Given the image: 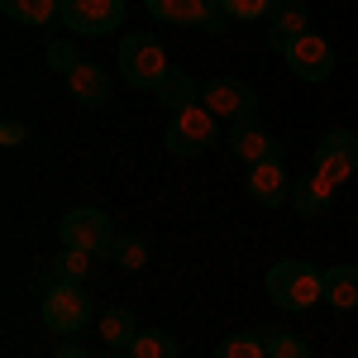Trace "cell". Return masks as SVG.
Listing matches in <instances>:
<instances>
[{"instance_id":"6da1fadb","label":"cell","mask_w":358,"mask_h":358,"mask_svg":"<svg viewBox=\"0 0 358 358\" xmlns=\"http://www.w3.org/2000/svg\"><path fill=\"white\" fill-rule=\"evenodd\" d=\"M268 296L277 310H310L315 301H325V273L301 263V258L273 263L268 268Z\"/></svg>"},{"instance_id":"7a4b0ae2","label":"cell","mask_w":358,"mask_h":358,"mask_svg":"<svg viewBox=\"0 0 358 358\" xmlns=\"http://www.w3.org/2000/svg\"><path fill=\"white\" fill-rule=\"evenodd\" d=\"M167 72H172V67H167V53H163V43H158L153 34H129V38L120 43V77L129 86L158 91Z\"/></svg>"},{"instance_id":"3957f363","label":"cell","mask_w":358,"mask_h":358,"mask_svg":"<svg viewBox=\"0 0 358 358\" xmlns=\"http://www.w3.org/2000/svg\"><path fill=\"white\" fill-rule=\"evenodd\" d=\"M163 143H167V153H177V158H196L210 143H220V120L206 110V106H187V110L172 115Z\"/></svg>"},{"instance_id":"277c9868","label":"cell","mask_w":358,"mask_h":358,"mask_svg":"<svg viewBox=\"0 0 358 358\" xmlns=\"http://www.w3.org/2000/svg\"><path fill=\"white\" fill-rule=\"evenodd\" d=\"M91 320V296L82 282H53L43 296V325L53 334H77Z\"/></svg>"},{"instance_id":"5b68a950","label":"cell","mask_w":358,"mask_h":358,"mask_svg":"<svg viewBox=\"0 0 358 358\" xmlns=\"http://www.w3.org/2000/svg\"><path fill=\"white\" fill-rule=\"evenodd\" d=\"M57 234H62V248H82V253H110V244H115L110 215H106V210H96V206L67 210L62 224H57Z\"/></svg>"},{"instance_id":"8992f818","label":"cell","mask_w":358,"mask_h":358,"mask_svg":"<svg viewBox=\"0 0 358 358\" xmlns=\"http://www.w3.org/2000/svg\"><path fill=\"white\" fill-rule=\"evenodd\" d=\"M201 106L215 115V120H234V124L258 120V96H253V86L234 82V77H210V82L201 86Z\"/></svg>"},{"instance_id":"52a82bcc","label":"cell","mask_w":358,"mask_h":358,"mask_svg":"<svg viewBox=\"0 0 358 358\" xmlns=\"http://www.w3.org/2000/svg\"><path fill=\"white\" fill-rule=\"evenodd\" d=\"M282 57H287V67L296 72V82H325L334 72V48L330 38H320V34H296V38H287L282 43Z\"/></svg>"},{"instance_id":"ba28073f","label":"cell","mask_w":358,"mask_h":358,"mask_svg":"<svg viewBox=\"0 0 358 358\" xmlns=\"http://www.w3.org/2000/svg\"><path fill=\"white\" fill-rule=\"evenodd\" d=\"M358 172V134L349 129H334L315 143V177L325 182V187H339V182H349Z\"/></svg>"},{"instance_id":"9c48e42d","label":"cell","mask_w":358,"mask_h":358,"mask_svg":"<svg viewBox=\"0 0 358 358\" xmlns=\"http://www.w3.org/2000/svg\"><path fill=\"white\" fill-rule=\"evenodd\" d=\"M124 20V0H62V29L72 34H110Z\"/></svg>"},{"instance_id":"30bf717a","label":"cell","mask_w":358,"mask_h":358,"mask_svg":"<svg viewBox=\"0 0 358 358\" xmlns=\"http://www.w3.org/2000/svg\"><path fill=\"white\" fill-rule=\"evenodd\" d=\"M143 5H148V15L163 20V24H201L206 34H220L224 29L220 0H143Z\"/></svg>"},{"instance_id":"8fae6325","label":"cell","mask_w":358,"mask_h":358,"mask_svg":"<svg viewBox=\"0 0 358 358\" xmlns=\"http://www.w3.org/2000/svg\"><path fill=\"white\" fill-rule=\"evenodd\" d=\"M248 196H253L258 206H282V201H292V177H287L282 158H263V163L248 167Z\"/></svg>"},{"instance_id":"7c38bea8","label":"cell","mask_w":358,"mask_h":358,"mask_svg":"<svg viewBox=\"0 0 358 358\" xmlns=\"http://www.w3.org/2000/svg\"><path fill=\"white\" fill-rule=\"evenodd\" d=\"M229 148H234V158L239 163H263V158H282V148L273 143V134L258 124V120H244V124H234V134H229Z\"/></svg>"},{"instance_id":"4fadbf2b","label":"cell","mask_w":358,"mask_h":358,"mask_svg":"<svg viewBox=\"0 0 358 358\" xmlns=\"http://www.w3.org/2000/svg\"><path fill=\"white\" fill-rule=\"evenodd\" d=\"M67 91L77 96V106H110V77L96 62H77L67 72Z\"/></svg>"},{"instance_id":"5bb4252c","label":"cell","mask_w":358,"mask_h":358,"mask_svg":"<svg viewBox=\"0 0 358 358\" xmlns=\"http://www.w3.org/2000/svg\"><path fill=\"white\" fill-rule=\"evenodd\" d=\"M153 96H158V106H167L172 115L187 110V106H201V86H196V77H187L182 67H172V72L163 77V86H158Z\"/></svg>"},{"instance_id":"9a60e30c","label":"cell","mask_w":358,"mask_h":358,"mask_svg":"<svg viewBox=\"0 0 358 358\" xmlns=\"http://www.w3.org/2000/svg\"><path fill=\"white\" fill-rule=\"evenodd\" d=\"M330 201H334V187H325L315 172L292 182V206H296V215H325Z\"/></svg>"},{"instance_id":"2e32d148","label":"cell","mask_w":358,"mask_h":358,"mask_svg":"<svg viewBox=\"0 0 358 358\" xmlns=\"http://www.w3.org/2000/svg\"><path fill=\"white\" fill-rule=\"evenodd\" d=\"M325 306H334V310H354L358 306V268H349V263L325 268Z\"/></svg>"},{"instance_id":"e0dca14e","label":"cell","mask_w":358,"mask_h":358,"mask_svg":"<svg viewBox=\"0 0 358 358\" xmlns=\"http://www.w3.org/2000/svg\"><path fill=\"white\" fill-rule=\"evenodd\" d=\"M268 34H273L277 48H282L287 38L306 34V0H277L273 15H268Z\"/></svg>"},{"instance_id":"ac0fdd59","label":"cell","mask_w":358,"mask_h":358,"mask_svg":"<svg viewBox=\"0 0 358 358\" xmlns=\"http://www.w3.org/2000/svg\"><path fill=\"white\" fill-rule=\"evenodd\" d=\"M0 10L15 20V24H53V20H62V0H0Z\"/></svg>"},{"instance_id":"d6986e66","label":"cell","mask_w":358,"mask_h":358,"mask_svg":"<svg viewBox=\"0 0 358 358\" xmlns=\"http://www.w3.org/2000/svg\"><path fill=\"white\" fill-rule=\"evenodd\" d=\"M134 334H138L134 310L115 306V310H106V315H101V339H106L110 349H129V344H134Z\"/></svg>"},{"instance_id":"ffe728a7","label":"cell","mask_w":358,"mask_h":358,"mask_svg":"<svg viewBox=\"0 0 358 358\" xmlns=\"http://www.w3.org/2000/svg\"><path fill=\"white\" fill-rule=\"evenodd\" d=\"M129 358H177L182 349H177V339L167 330H138L134 334V344L124 349Z\"/></svg>"},{"instance_id":"44dd1931","label":"cell","mask_w":358,"mask_h":358,"mask_svg":"<svg viewBox=\"0 0 358 358\" xmlns=\"http://www.w3.org/2000/svg\"><path fill=\"white\" fill-rule=\"evenodd\" d=\"M215 358H268V330H258V334H229L220 349H215Z\"/></svg>"},{"instance_id":"7402d4cb","label":"cell","mask_w":358,"mask_h":358,"mask_svg":"<svg viewBox=\"0 0 358 358\" xmlns=\"http://www.w3.org/2000/svg\"><path fill=\"white\" fill-rule=\"evenodd\" d=\"M91 277V253L82 248H62L53 258V282H86Z\"/></svg>"},{"instance_id":"603a6c76","label":"cell","mask_w":358,"mask_h":358,"mask_svg":"<svg viewBox=\"0 0 358 358\" xmlns=\"http://www.w3.org/2000/svg\"><path fill=\"white\" fill-rule=\"evenodd\" d=\"M110 258L120 263V268H143V263H148V248H143V239H138V234H115Z\"/></svg>"},{"instance_id":"cb8c5ba5","label":"cell","mask_w":358,"mask_h":358,"mask_svg":"<svg viewBox=\"0 0 358 358\" xmlns=\"http://www.w3.org/2000/svg\"><path fill=\"white\" fill-rule=\"evenodd\" d=\"M268 358H310V344L296 334H277L268 330Z\"/></svg>"},{"instance_id":"d4e9b609","label":"cell","mask_w":358,"mask_h":358,"mask_svg":"<svg viewBox=\"0 0 358 358\" xmlns=\"http://www.w3.org/2000/svg\"><path fill=\"white\" fill-rule=\"evenodd\" d=\"M277 0H220V10L229 20H268Z\"/></svg>"},{"instance_id":"484cf974","label":"cell","mask_w":358,"mask_h":358,"mask_svg":"<svg viewBox=\"0 0 358 358\" xmlns=\"http://www.w3.org/2000/svg\"><path fill=\"white\" fill-rule=\"evenodd\" d=\"M48 62H53L57 72H72L82 57H77V48H72V43H62V38H57V43H48Z\"/></svg>"},{"instance_id":"4316f807","label":"cell","mask_w":358,"mask_h":358,"mask_svg":"<svg viewBox=\"0 0 358 358\" xmlns=\"http://www.w3.org/2000/svg\"><path fill=\"white\" fill-rule=\"evenodd\" d=\"M24 138H29V129L20 120H5V129H0V143H5V148H20Z\"/></svg>"},{"instance_id":"83f0119b","label":"cell","mask_w":358,"mask_h":358,"mask_svg":"<svg viewBox=\"0 0 358 358\" xmlns=\"http://www.w3.org/2000/svg\"><path fill=\"white\" fill-rule=\"evenodd\" d=\"M53 358H91V354H86V349H77V344H62Z\"/></svg>"},{"instance_id":"f1b7e54d","label":"cell","mask_w":358,"mask_h":358,"mask_svg":"<svg viewBox=\"0 0 358 358\" xmlns=\"http://www.w3.org/2000/svg\"><path fill=\"white\" fill-rule=\"evenodd\" d=\"M106 358H129V354H106Z\"/></svg>"}]
</instances>
